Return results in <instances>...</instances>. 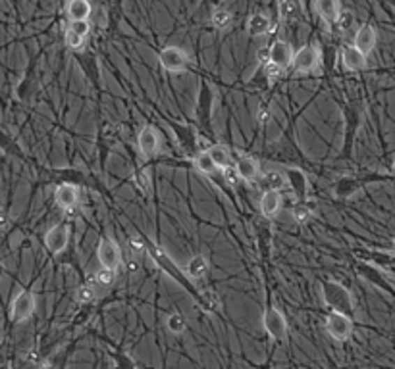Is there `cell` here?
I'll return each instance as SVG.
<instances>
[{
  "label": "cell",
  "mask_w": 395,
  "mask_h": 369,
  "mask_svg": "<svg viewBox=\"0 0 395 369\" xmlns=\"http://www.w3.org/2000/svg\"><path fill=\"white\" fill-rule=\"evenodd\" d=\"M83 37L77 35V33H73L72 29H66V47L72 50H80L83 47Z\"/></svg>",
  "instance_id": "1f68e13d"
},
{
  "label": "cell",
  "mask_w": 395,
  "mask_h": 369,
  "mask_svg": "<svg viewBox=\"0 0 395 369\" xmlns=\"http://www.w3.org/2000/svg\"><path fill=\"white\" fill-rule=\"evenodd\" d=\"M166 327H168V331H172V333L179 335V333L186 331V317L178 312L170 313L168 320H166Z\"/></svg>",
  "instance_id": "83f0119b"
},
{
  "label": "cell",
  "mask_w": 395,
  "mask_h": 369,
  "mask_svg": "<svg viewBox=\"0 0 395 369\" xmlns=\"http://www.w3.org/2000/svg\"><path fill=\"white\" fill-rule=\"evenodd\" d=\"M282 68H278L276 64H272V62H267V65H264V73H267V77H270V79H278L280 75H282Z\"/></svg>",
  "instance_id": "d590c367"
},
{
  "label": "cell",
  "mask_w": 395,
  "mask_h": 369,
  "mask_svg": "<svg viewBox=\"0 0 395 369\" xmlns=\"http://www.w3.org/2000/svg\"><path fill=\"white\" fill-rule=\"evenodd\" d=\"M199 302H201L202 310H207V312H216L220 308V300H218L216 292H204V295L199 297Z\"/></svg>",
  "instance_id": "f1b7e54d"
},
{
  "label": "cell",
  "mask_w": 395,
  "mask_h": 369,
  "mask_svg": "<svg viewBox=\"0 0 395 369\" xmlns=\"http://www.w3.org/2000/svg\"><path fill=\"white\" fill-rule=\"evenodd\" d=\"M235 169H237V173H239V177H241L243 181H255L258 177V164L253 160V158H249V156L239 158Z\"/></svg>",
  "instance_id": "44dd1931"
},
{
  "label": "cell",
  "mask_w": 395,
  "mask_h": 369,
  "mask_svg": "<svg viewBox=\"0 0 395 369\" xmlns=\"http://www.w3.org/2000/svg\"><path fill=\"white\" fill-rule=\"evenodd\" d=\"M320 62V50L316 47H301L293 54V70L299 73H311Z\"/></svg>",
  "instance_id": "8992f818"
},
{
  "label": "cell",
  "mask_w": 395,
  "mask_h": 369,
  "mask_svg": "<svg viewBox=\"0 0 395 369\" xmlns=\"http://www.w3.org/2000/svg\"><path fill=\"white\" fill-rule=\"evenodd\" d=\"M270 27H272V22L267 14H253L247 22V31L251 37H262L270 31Z\"/></svg>",
  "instance_id": "d6986e66"
},
{
  "label": "cell",
  "mask_w": 395,
  "mask_h": 369,
  "mask_svg": "<svg viewBox=\"0 0 395 369\" xmlns=\"http://www.w3.org/2000/svg\"><path fill=\"white\" fill-rule=\"evenodd\" d=\"M264 181H267V184H270V189H276V191H280V189H285V187H288V179H285V175H283L282 171H276V169L268 171L267 175H264Z\"/></svg>",
  "instance_id": "4316f807"
},
{
  "label": "cell",
  "mask_w": 395,
  "mask_h": 369,
  "mask_svg": "<svg viewBox=\"0 0 395 369\" xmlns=\"http://www.w3.org/2000/svg\"><path fill=\"white\" fill-rule=\"evenodd\" d=\"M262 325L270 337L274 340H283L288 337V321L282 315L280 310H276L272 306H268L264 310V315H262Z\"/></svg>",
  "instance_id": "277c9868"
},
{
  "label": "cell",
  "mask_w": 395,
  "mask_h": 369,
  "mask_svg": "<svg viewBox=\"0 0 395 369\" xmlns=\"http://www.w3.org/2000/svg\"><path fill=\"white\" fill-rule=\"evenodd\" d=\"M147 250H149V254H151V256L156 260V264L161 265L164 272L170 273V277H174V279H176V281H178L181 287H187V289H189V285H187V281L184 279V275L179 273L178 267L174 265V262H172V260H170V258L166 256V254H164V252H162L158 246H156V244H151V242H147Z\"/></svg>",
  "instance_id": "30bf717a"
},
{
  "label": "cell",
  "mask_w": 395,
  "mask_h": 369,
  "mask_svg": "<svg viewBox=\"0 0 395 369\" xmlns=\"http://www.w3.org/2000/svg\"><path fill=\"white\" fill-rule=\"evenodd\" d=\"M209 273V260L201 254H197V256L189 258V262L186 264V275L189 279H202L204 275Z\"/></svg>",
  "instance_id": "ac0fdd59"
},
{
  "label": "cell",
  "mask_w": 395,
  "mask_h": 369,
  "mask_svg": "<svg viewBox=\"0 0 395 369\" xmlns=\"http://www.w3.org/2000/svg\"><path fill=\"white\" fill-rule=\"evenodd\" d=\"M293 49H291L290 42L285 40H274L272 47L268 49V62H272L282 70H288L293 64Z\"/></svg>",
  "instance_id": "9c48e42d"
},
{
  "label": "cell",
  "mask_w": 395,
  "mask_h": 369,
  "mask_svg": "<svg viewBox=\"0 0 395 369\" xmlns=\"http://www.w3.org/2000/svg\"><path fill=\"white\" fill-rule=\"evenodd\" d=\"M97 258L103 267H108V269H114V272H116L121 264L120 249H118V244L110 241V239H103V241L98 242Z\"/></svg>",
  "instance_id": "ba28073f"
},
{
  "label": "cell",
  "mask_w": 395,
  "mask_h": 369,
  "mask_svg": "<svg viewBox=\"0 0 395 369\" xmlns=\"http://www.w3.org/2000/svg\"><path fill=\"white\" fill-rule=\"evenodd\" d=\"M376 40H378V35H376V29L372 27V25H363V27H359L355 33V45L357 49L361 50L363 54H371L374 47H376Z\"/></svg>",
  "instance_id": "4fadbf2b"
},
{
  "label": "cell",
  "mask_w": 395,
  "mask_h": 369,
  "mask_svg": "<svg viewBox=\"0 0 395 369\" xmlns=\"http://www.w3.org/2000/svg\"><path fill=\"white\" fill-rule=\"evenodd\" d=\"M322 300L331 312H341L347 313V315H351V313L355 312L353 297L349 295V290L343 289L338 283H322Z\"/></svg>",
  "instance_id": "6da1fadb"
},
{
  "label": "cell",
  "mask_w": 395,
  "mask_h": 369,
  "mask_svg": "<svg viewBox=\"0 0 395 369\" xmlns=\"http://www.w3.org/2000/svg\"><path fill=\"white\" fill-rule=\"evenodd\" d=\"M392 175H394V179H395V162H394V166H392Z\"/></svg>",
  "instance_id": "7bdbcfd3"
},
{
  "label": "cell",
  "mask_w": 395,
  "mask_h": 369,
  "mask_svg": "<svg viewBox=\"0 0 395 369\" xmlns=\"http://www.w3.org/2000/svg\"><path fill=\"white\" fill-rule=\"evenodd\" d=\"M288 177H290L291 187H293L295 194H297L299 198H305V194H306V177H305V173H301L299 169H290V171H288Z\"/></svg>",
  "instance_id": "d4e9b609"
},
{
  "label": "cell",
  "mask_w": 395,
  "mask_h": 369,
  "mask_svg": "<svg viewBox=\"0 0 395 369\" xmlns=\"http://www.w3.org/2000/svg\"><path fill=\"white\" fill-rule=\"evenodd\" d=\"M222 171H224V177H226L228 183L235 184V183H237V179H241V177H239V173H237V169H235V168H230V166H228V168H224V169H222Z\"/></svg>",
  "instance_id": "8d00e7d4"
},
{
  "label": "cell",
  "mask_w": 395,
  "mask_h": 369,
  "mask_svg": "<svg viewBox=\"0 0 395 369\" xmlns=\"http://www.w3.org/2000/svg\"><path fill=\"white\" fill-rule=\"evenodd\" d=\"M8 225V217L4 216V214H0V229H4Z\"/></svg>",
  "instance_id": "60d3db41"
},
{
  "label": "cell",
  "mask_w": 395,
  "mask_h": 369,
  "mask_svg": "<svg viewBox=\"0 0 395 369\" xmlns=\"http://www.w3.org/2000/svg\"><path fill=\"white\" fill-rule=\"evenodd\" d=\"M230 22H232V16H230L228 10H214V14H212V25H214V27H218V29H226Z\"/></svg>",
  "instance_id": "f546056e"
},
{
  "label": "cell",
  "mask_w": 395,
  "mask_h": 369,
  "mask_svg": "<svg viewBox=\"0 0 395 369\" xmlns=\"http://www.w3.org/2000/svg\"><path fill=\"white\" fill-rule=\"evenodd\" d=\"M137 146L143 160L153 158L154 154L158 152V148H161V136L156 133V129L151 127V125H145L141 129L137 136Z\"/></svg>",
  "instance_id": "52a82bcc"
},
{
  "label": "cell",
  "mask_w": 395,
  "mask_h": 369,
  "mask_svg": "<svg viewBox=\"0 0 395 369\" xmlns=\"http://www.w3.org/2000/svg\"><path fill=\"white\" fill-rule=\"evenodd\" d=\"M68 29H72L73 33H77V35H81V37L85 39V37L91 33L89 19H83V22H70Z\"/></svg>",
  "instance_id": "e575fe53"
},
{
  "label": "cell",
  "mask_w": 395,
  "mask_h": 369,
  "mask_svg": "<svg viewBox=\"0 0 395 369\" xmlns=\"http://www.w3.org/2000/svg\"><path fill=\"white\" fill-rule=\"evenodd\" d=\"M35 312V297L29 290H22L14 300H12V308H10V315H12V321H25L29 320Z\"/></svg>",
  "instance_id": "5b68a950"
},
{
  "label": "cell",
  "mask_w": 395,
  "mask_h": 369,
  "mask_svg": "<svg viewBox=\"0 0 395 369\" xmlns=\"http://www.w3.org/2000/svg\"><path fill=\"white\" fill-rule=\"evenodd\" d=\"M336 25H338V29L341 35H347V33L353 31V29H355V16H353V12L341 10L338 19H336Z\"/></svg>",
  "instance_id": "484cf974"
},
{
  "label": "cell",
  "mask_w": 395,
  "mask_h": 369,
  "mask_svg": "<svg viewBox=\"0 0 395 369\" xmlns=\"http://www.w3.org/2000/svg\"><path fill=\"white\" fill-rule=\"evenodd\" d=\"M75 300L81 302V304H91L93 300H95V289L91 287V285H83L77 289L75 292Z\"/></svg>",
  "instance_id": "4dcf8cb0"
},
{
  "label": "cell",
  "mask_w": 395,
  "mask_h": 369,
  "mask_svg": "<svg viewBox=\"0 0 395 369\" xmlns=\"http://www.w3.org/2000/svg\"><path fill=\"white\" fill-rule=\"evenodd\" d=\"M326 331L336 340H347V338L353 335V320H351V315L341 312H331L326 317Z\"/></svg>",
  "instance_id": "7a4b0ae2"
},
{
  "label": "cell",
  "mask_w": 395,
  "mask_h": 369,
  "mask_svg": "<svg viewBox=\"0 0 395 369\" xmlns=\"http://www.w3.org/2000/svg\"><path fill=\"white\" fill-rule=\"evenodd\" d=\"M361 269H363L364 277H366L368 281L374 283V285H376L378 289L386 290V292H389V295H395L394 285L387 281L386 277H384V275H382V273H380L378 269H374V267H371V265H363Z\"/></svg>",
  "instance_id": "7402d4cb"
},
{
  "label": "cell",
  "mask_w": 395,
  "mask_h": 369,
  "mask_svg": "<svg viewBox=\"0 0 395 369\" xmlns=\"http://www.w3.org/2000/svg\"><path fill=\"white\" fill-rule=\"evenodd\" d=\"M158 62H161L162 70L170 73H179L187 68L189 58H187L186 50L179 49V47H166V49L161 50Z\"/></svg>",
  "instance_id": "3957f363"
},
{
  "label": "cell",
  "mask_w": 395,
  "mask_h": 369,
  "mask_svg": "<svg viewBox=\"0 0 395 369\" xmlns=\"http://www.w3.org/2000/svg\"><path fill=\"white\" fill-rule=\"evenodd\" d=\"M278 8H280V16L285 22H295L303 16V6L301 0H278Z\"/></svg>",
  "instance_id": "ffe728a7"
},
{
  "label": "cell",
  "mask_w": 395,
  "mask_h": 369,
  "mask_svg": "<svg viewBox=\"0 0 395 369\" xmlns=\"http://www.w3.org/2000/svg\"><path fill=\"white\" fill-rule=\"evenodd\" d=\"M293 216H295V219H297L299 223H305L306 219L311 217V212L306 208H303V206H297V208L293 210Z\"/></svg>",
  "instance_id": "74e56055"
},
{
  "label": "cell",
  "mask_w": 395,
  "mask_h": 369,
  "mask_svg": "<svg viewBox=\"0 0 395 369\" xmlns=\"http://www.w3.org/2000/svg\"><path fill=\"white\" fill-rule=\"evenodd\" d=\"M193 168L199 171V173H204V175H212L218 169V166L214 164V160L210 158L209 150L207 152H201L199 156H195L193 160Z\"/></svg>",
  "instance_id": "cb8c5ba5"
},
{
  "label": "cell",
  "mask_w": 395,
  "mask_h": 369,
  "mask_svg": "<svg viewBox=\"0 0 395 369\" xmlns=\"http://www.w3.org/2000/svg\"><path fill=\"white\" fill-rule=\"evenodd\" d=\"M257 121L258 123H262V125H267L268 121H270V110H268L267 106H262L257 112Z\"/></svg>",
  "instance_id": "ab89813d"
},
{
  "label": "cell",
  "mask_w": 395,
  "mask_h": 369,
  "mask_svg": "<svg viewBox=\"0 0 395 369\" xmlns=\"http://www.w3.org/2000/svg\"><path fill=\"white\" fill-rule=\"evenodd\" d=\"M66 14L70 22H83L89 19L91 16V2L89 0H70L66 6Z\"/></svg>",
  "instance_id": "e0dca14e"
},
{
  "label": "cell",
  "mask_w": 395,
  "mask_h": 369,
  "mask_svg": "<svg viewBox=\"0 0 395 369\" xmlns=\"http://www.w3.org/2000/svg\"><path fill=\"white\" fill-rule=\"evenodd\" d=\"M394 250H395V239H394Z\"/></svg>",
  "instance_id": "ee69618b"
},
{
  "label": "cell",
  "mask_w": 395,
  "mask_h": 369,
  "mask_svg": "<svg viewBox=\"0 0 395 369\" xmlns=\"http://www.w3.org/2000/svg\"><path fill=\"white\" fill-rule=\"evenodd\" d=\"M129 246H131V250L133 252H143V250L147 249V244L141 239H137V237H131L129 239Z\"/></svg>",
  "instance_id": "f35d334b"
},
{
  "label": "cell",
  "mask_w": 395,
  "mask_h": 369,
  "mask_svg": "<svg viewBox=\"0 0 395 369\" xmlns=\"http://www.w3.org/2000/svg\"><path fill=\"white\" fill-rule=\"evenodd\" d=\"M68 241H70V231L66 225H54L50 229L47 237H45V246L49 249V252L52 254H60L62 250L68 246Z\"/></svg>",
  "instance_id": "8fae6325"
},
{
  "label": "cell",
  "mask_w": 395,
  "mask_h": 369,
  "mask_svg": "<svg viewBox=\"0 0 395 369\" xmlns=\"http://www.w3.org/2000/svg\"><path fill=\"white\" fill-rule=\"evenodd\" d=\"M133 179H135V184H137L141 193H143V194L149 193V189H151V177H149V173H147V171H143V169H141V171H137V173H135V177H133Z\"/></svg>",
  "instance_id": "836d02e7"
},
{
  "label": "cell",
  "mask_w": 395,
  "mask_h": 369,
  "mask_svg": "<svg viewBox=\"0 0 395 369\" xmlns=\"http://www.w3.org/2000/svg\"><path fill=\"white\" fill-rule=\"evenodd\" d=\"M209 154L220 169L228 168L230 162H232V154H230V150L224 145H212L209 148Z\"/></svg>",
  "instance_id": "603a6c76"
},
{
  "label": "cell",
  "mask_w": 395,
  "mask_h": 369,
  "mask_svg": "<svg viewBox=\"0 0 395 369\" xmlns=\"http://www.w3.org/2000/svg\"><path fill=\"white\" fill-rule=\"evenodd\" d=\"M282 208V194L276 189H268L260 198V212L264 217H274Z\"/></svg>",
  "instance_id": "9a60e30c"
},
{
  "label": "cell",
  "mask_w": 395,
  "mask_h": 369,
  "mask_svg": "<svg viewBox=\"0 0 395 369\" xmlns=\"http://www.w3.org/2000/svg\"><path fill=\"white\" fill-rule=\"evenodd\" d=\"M43 369H54V368H52L50 363H45V366H43Z\"/></svg>",
  "instance_id": "b9f144b4"
},
{
  "label": "cell",
  "mask_w": 395,
  "mask_h": 369,
  "mask_svg": "<svg viewBox=\"0 0 395 369\" xmlns=\"http://www.w3.org/2000/svg\"><path fill=\"white\" fill-rule=\"evenodd\" d=\"M97 281L103 285V287H108V285H112L114 283V277H116V272L114 269H108V267H103L100 265V269L97 272Z\"/></svg>",
  "instance_id": "d6a6232c"
},
{
  "label": "cell",
  "mask_w": 395,
  "mask_h": 369,
  "mask_svg": "<svg viewBox=\"0 0 395 369\" xmlns=\"http://www.w3.org/2000/svg\"><path fill=\"white\" fill-rule=\"evenodd\" d=\"M341 62H343L347 70L361 72V70L366 68V54H363L355 45L353 47H343V50H341Z\"/></svg>",
  "instance_id": "5bb4252c"
},
{
  "label": "cell",
  "mask_w": 395,
  "mask_h": 369,
  "mask_svg": "<svg viewBox=\"0 0 395 369\" xmlns=\"http://www.w3.org/2000/svg\"><path fill=\"white\" fill-rule=\"evenodd\" d=\"M315 10L326 24H336L339 16V0H315Z\"/></svg>",
  "instance_id": "2e32d148"
},
{
  "label": "cell",
  "mask_w": 395,
  "mask_h": 369,
  "mask_svg": "<svg viewBox=\"0 0 395 369\" xmlns=\"http://www.w3.org/2000/svg\"><path fill=\"white\" fill-rule=\"evenodd\" d=\"M54 201L62 210H72L75 208V204L80 201V191L77 187L72 183H64L57 187L54 191Z\"/></svg>",
  "instance_id": "7c38bea8"
}]
</instances>
